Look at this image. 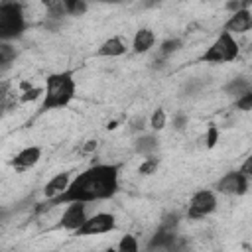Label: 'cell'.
Listing matches in <instances>:
<instances>
[{
  "instance_id": "cell-1",
  "label": "cell",
  "mask_w": 252,
  "mask_h": 252,
  "mask_svg": "<svg viewBox=\"0 0 252 252\" xmlns=\"http://www.w3.org/2000/svg\"><path fill=\"white\" fill-rule=\"evenodd\" d=\"M118 175H120V165L114 163H98L91 165L89 169L81 171L69 187L55 199H49L51 207L61 205V203H93V201H104L110 199L118 193Z\"/></svg>"
},
{
  "instance_id": "cell-2",
  "label": "cell",
  "mask_w": 252,
  "mask_h": 252,
  "mask_svg": "<svg viewBox=\"0 0 252 252\" xmlns=\"http://www.w3.org/2000/svg\"><path fill=\"white\" fill-rule=\"evenodd\" d=\"M75 79L71 71H61V73H51L45 79V93H43V102L39 112H47L51 108H63L75 98Z\"/></svg>"
},
{
  "instance_id": "cell-3",
  "label": "cell",
  "mask_w": 252,
  "mask_h": 252,
  "mask_svg": "<svg viewBox=\"0 0 252 252\" xmlns=\"http://www.w3.org/2000/svg\"><path fill=\"white\" fill-rule=\"evenodd\" d=\"M26 30L24 8L20 2H2L0 6V37L2 41L16 39Z\"/></svg>"
},
{
  "instance_id": "cell-4",
  "label": "cell",
  "mask_w": 252,
  "mask_h": 252,
  "mask_svg": "<svg viewBox=\"0 0 252 252\" xmlns=\"http://www.w3.org/2000/svg\"><path fill=\"white\" fill-rule=\"evenodd\" d=\"M238 57V43L236 39L232 37L230 32H222L215 41L213 45L203 53V61L205 63H228V61H234Z\"/></svg>"
},
{
  "instance_id": "cell-5",
  "label": "cell",
  "mask_w": 252,
  "mask_h": 252,
  "mask_svg": "<svg viewBox=\"0 0 252 252\" xmlns=\"http://www.w3.org/2000/svg\"><path fill=\"white\" fill-rule=\"evenodd\" d=\"M116 226V219L110 213H96L93 217H89L77 230L75 236H93V234H104L114 230Z\"/></svg>"
},
{
  "instance_id": "cell-6",
  "label": "cell",
  "mask_w": 252,
  "mask_h": 252,
  "mask_svg": "<svg viewBox=\"0 0 252 252\" xmlns=\"http://www.w3.org/2000/svg\"><path fill=\"white\" fill-rule=\"evenodd\" d=\"M217 209V197L213 191L209 189H201L197 191L191 201H189V209H187V217L197 220V219H203L207 215H211L213 211Z\"/></svg>"
},
{
  "instance_id": "cell-7",
  "label": "cell",
  "mask_w": 252,
  "mask_h": 252,
  "mask_svg": "<svg viewBox=\"0 0 252 252\" xmlns=\"http://www.w3.org/2000/svg\"><path fill=\"white\" fill-rule=\"evenodd\" d=\"M248 189V177L238 171H228L217 181V191L222 195H244Z\"/></svg>"
},
{
  "instance_id": "cell-8",
  "label": "cell",
  "mask_w": 252,
  "mask_h": 252,
  "mask_svg": "<svg viewBox=\"0 0 252 252\" xmlns=\"http://www.w3.org/2000/svg\"><path fill=\"white\" fill-rule=\"evenodd\" d=\"M87 220V213H85V203L81 201H73V203H67V209L63 211L61 219H59V228H65V230H71L75 232L83 222Z\"/></svg>"
},
{
  "instance_id": "cell-9",
  "label": "cell",
  "mask_w": 252,
  "mask_h": 252,
  "mask_svg": "<svg viewBox=\"0 0 252 252\" xmlns=\"http://www.w3.org/2000/svg\"><path fill=\"white\" fill-rule=\"evenodd\" d=\"M252 30V12L250 10H236L224 24V32L230 33H246Z\"/></svg>"
},
{
  "instance_id": "cell-10",
  "label": "cell",
  "mask_w": 252,
  "mask_h": 252,
  "mask_svg": "<svg viewBox=\"0 0 252 252\" xmlns=\"http://www.w3.org/2000/svg\"><path fill=\"white\" fill-rule=\"evenodd\" d=\"M39 158H41V148H37V146H28V148L20 150V152L14 156L12 165H14V169L24 171V169L35 165V163L39 161Z\"/></svg>"
},
{
  "instance_id": "cell-11",
  "label": "cell",
  "mask_w": 252,
  "mask_h": 252,
  "mask_svg": "<svg viewBox=\"0 0 252 252\" xmlns=\"http://www.w3.org/2000/svg\"><path fill=\"white\" fill-rule=\"evenodd\" d=\"M175 240H177L175 230L159 226V228L156 230V234L150 238V242H148V250H158V248L173 250V248H175Z\"/></svg>"
},
{
  "instance_id": "cell-12",
  "label": "cell",
  "mask_w": 252,
  "mask_h": 252,
  "mask_svg": "<svg viewBox=\"0 0 252 252\" xmlns=\"http://www.w3.org/2000/svg\"><path fill=\"white\" fill-rule=\"evenodd\" d=\"M69 183H71V177H69V173H57V175H53L47 183H45V187H43V195H45V199H55V197H59L67 187H69Z\"/></svg>"
},
{
  "instance_id": "cell-13",
  "label": "cell",
  "mask_w": 252,
  "mask_h": 252,
  "mask_svg": "<svg viewBox=\"0 0 252 252\" xmlns=\"http://www.w3.org/2000/svg\"><path fill=\"white\" fill-rule=\"evenodd\" d=\"M156 43V35L150 28H142L134 33V39H132V51L134 53H148Z\"/></svg>"
},
{
  "instance_id": "cell-14",
  "label": "cell",
  "mask_w": 252,
  "mask_h": 252,
  "mask_svg": "<svg viewBox=\"0 0 252 252\" xmlns=\"http://www.w3.org/2000/svg\"><path fill=\"white\" fill-rule=\"evenodd\" d=\"M126 53V43L122 41V37L118 35H112L108 37L106 41H102V45L98 47L96 55L98 57H120Z\"/></svg>"
},
{
  "instance_id": "cell-15",
  "label": "cell",
  "mask_w": 252,
  "mask_h": 252,
  "mask_svg": "<svg viewBox=\"0 0 252 252\" xmlns=\"http://www.w3.org/2000/svg\"><path fill=\"white\" fill-rule=\"evenodd\" d=\"M134 150L136 154H142V156H152L156 150H158V138L148 134V136H140L134 144Z\"/></svg>"
},
{
  "instance_id": "cell-16",
  "label": "cell",
  "mask_w": 252,
  "mask_h": 252,
  "mask_svg": "<svg viewBox=\"0 0 252 252\" xmlns=\"http://www.w3.org/2000/svg\"><path fill=\"white\" fill-rule=\"evenodd\" d=\"M248 89H250V83H248L244 77H238V79H232V81L226 85L224 91H226L228 94H238V96H240V94H244Z\"/></svg>"
},
{
  "instance_id": "cell-17",
  "label": "cell",
  "mask_w": 252,
  "mask_h": 252,
  "mask_svg": "<svg viewBox=\"0 0 252 252\" xmlns=\"http://www.w3.org/2000/svg\"><path fill=\"white\" fill-rule=\"evenodd\" d=\"M165 124H167L165 110H163V108L154 110V114L150 116V128H152V130H156V132H159V130H163V128H165Z\"/></svg>"
},
{
  "instance_id": "cell-18",
  "label": "cell",
  "mask_w": 252,
  "mask_h": 252,
  "mask_svg": "<svg viewBox=\"0 0 252 252\" xmlns=\"http://www.w3.org/2000/svg\"><path fill=\"white\" fill-rule=\"evenodd\" d=\"M63 4H65V12L69 16H83L87 12L85 0H63Z\"/></svg>"
},
{
  "instance_id": "cell-19",
  "label": "cell",
  "mask_w": 252,
  "mask_h": 252,
  "mask_svg": "<svg viewBox=\"0 0 252 252\" xmlns=\"http://www.w3.org/2000/svg\"><path fill=\"white\" fill-rule=\"evenodd\" d=\"M12 59H16V49L8 41H2L0 43V63H2V67H8Z\"/></svg>"
},
{
  "instance_id": "cell-20",
  "label": "cell",
  "mask_w": 252,
  "mask_h": 252,
  "mask_svg": "<svg viewBox=\"0 0 252 252\" xmlns=\"http://www.w3.org/2000/svg\"><path fill=\"white\" fill-rule=\"evenodd\" d=\"M43 4H45V8H47L49 16H53V18H61L63 14H67L63 0H43Z\"/></svg>"
},
{
  "instance_id": "cell-21",
  "label": "cell",
  "mask_w": 252,
  "mask_h": 252,
  "mask_svg": "<svg viewBox=\"0 0 252 252\" xmlns=\"http://www.w3.org/2000/svg\"><path fill=\"white\" fill-rule=\"evenodd\" d=\"M158 165H159V159H158V158H154V156H148V158L140 163L138 171H140L142 175H152V173H156Z\"/></svg>"
},
{
  "instance_id": "cell-22",
  "label": "cell",
  "mask_w": 252,
  "mask_h": 252,
  "mask_svg": "<svg viewBox=\"0 0 252 252\" xmlns=\"http://www.w3.org/2000/svg\"><path fill=\"white\" fill-rule=\"evenodd\" d=\"M179 47H181V39H177V37H169V39L161 41V45H159V53H161V55H171V53H175Z\"/></svg>"
},
{
  "instance_id": "cell-23",
  "label": "cell",
  "mask_w": 252,
  "mask_h": 252,
  "mask_svg": "<svg viewBox=\"0 0 252 252\" xmlns=\"http://www.w3.org/2000/svg\"><path fill=\"white\" fill-rule=\"evenodd\" d=\"M118 250H120V252H138V242H136V238H134L132 234L122 236L120 242H118Z\"/></svg>"
},
{
  "instance_id": "cell-24",
  "label": "cell",
  "mask_w": 252,
  "mask_h": 252,
  "mask_svg": "<svg viewBox=\"0 0 252 252\" xmlns=\"http://www.w3.org/2000/svg\"><path fill=\"white\" fill-rule=\"evenodd\" d=\"M234 104L238 110H252V89H248L244 94H240Z\"/></svg>"
},
{
  "instance_id": "cell-25",
  "label": "cell",
  "mask_w": 252,
  "mask_h": 252,
  "mask_svg": "<svg viewBox=\"0 0 252 252\" xmlns=\"http://www.w3.org/2000/svg\"><path fill=\"white\" fill-rule=\"evenodd\" d=\"M205 142H207V148L209 150H213L217 146V142H219V128L215 124H209L207 134H205Z\"/></svg>"
},
{
  "instance_id": "cell-26",
  "label": "cell",
  "mask_w": 252,
  "mask_h": 252,
  "mask_svg": "<svg viewBox=\"0 0 252 252\" xmlns=\"http://www.w3.org/2000/svg\"><path fill=\"white\" fill-rule=\"evenodd\" d=\"M43 93H45L43 89H39V87H32V89H28V91H24V93H22L20 100H22V102H32V100L39 98Z\"/></svg>"
},
{
  "instance_id": "cell-27",
  "label": "cell",
  "mask_w": 252,
  "mask_h": 252,
  "mask_svg": "<svg viewBox=\"0 0 252 252\" xmlns=\"http://www.w3.org/2000/svg\"><path fill=\"white\" fill-rule=\"evenodd\" d=\"M177 224H179V215H177V213H167V215H163V219H161V224H159V226L175 230V226H177Z\"/></svg>"
},
{
  "instance_id": "cell-28",
  "label": "cell",
  "mask_w": 252,
  "mask_h": 252,
  "mask_svg": "<svg viewBox=\"0 0 252 252\" xmlns=\"http://www.w3.org/2000/svg\"><path fill=\"white\" fill-rule=\"evenodd\" d=\"M252 0H228L226 2V10L236 12V10H250Z\"/></svg>"
},
{
  "instance_id": "cell-29",
  "label": "cell",
  "mask_w": 252,
  "mask_h": 252,
  "mask_svg": "<svg viewBox=\"0 0 252 252\" xmlns=\"http://www.w3.org/2000/svg\"><path fill=\"white\" fill-rule=\"evenodd\" d=\"M240 171L250 179L252 177V156H248L244 161H242V165H240Z\"/></svg>"
},
{
  "instance_id": "cell-30",
  "label": "cell",
  "mask_w": 252,
  "mask_h": 252,
  "mask_svg": "<svg viewBox=\"0 0 252 252\" xmlns=\"http://www.w3.org/2000/svg\"><path fill=\"white\" fill-rule=\"evenodd\" d=\"M185 124H187V116H185L183 112L175 114V118H173V126H175V130H183Z\"/></svg>"
},
{
  "instance_id": "cell-31",
  "label": "cell",
  "mask_w": 252,
  "mask_h": 252,
  "mask_svg": "<svg viewBox=\"0 0 252 252\" xmlns=\"http://www.w3.org/2000/svg\"><path fill=\"white\" fill-rule=\"evenodd\" d=\"M96 146H98V144H96V140H87V144L83 146V152H85V154H91V152H94V150H96Z\"/></svg>"
},
{
  "instance_id": "cell-32",
  "label": "cell",
  "mask_w": 252,
  "mask_h": 252,
  "mask_svg": "<svg viewBox=\"0 0 252 252\" xmlns=\"http://www.w3.org/2000/svg\"><path fill=\"white\" fill-rule=\"evenodd\" d=\"M144 128V116H138L136 120H132V130H142Z\"/></svg>"
},
{
  "instance_id": "cell-33",
  "label": "cell",
  "mask_w": 252,
  "mask_h": 252,
  "mask_svg": "<svg viewBox=\"0 0 252 252\" xmlns=\"http://www.w3.org/2000/svg\"><path fill=\"white\" fill-rule=\"evenodd\" d=\"M20 89H22V91H28V89H32V83H30V81H22V83H20Z\"/></svg>"
},
{
  "instance_id": "cell-34",
  "label": "cell",
  "mask_w": 252,
  "mask_h": 252,
  "mask_svg": "<svg viewBox=\"0 0 252 252\" xmlns=\"http://www.w3.org/2000/svg\"><path fill=\"white\" fill-rule=\"evenodd\" d=\"M100 4H120L122 0H98Z\"/></svg>"
}]
</instances>
